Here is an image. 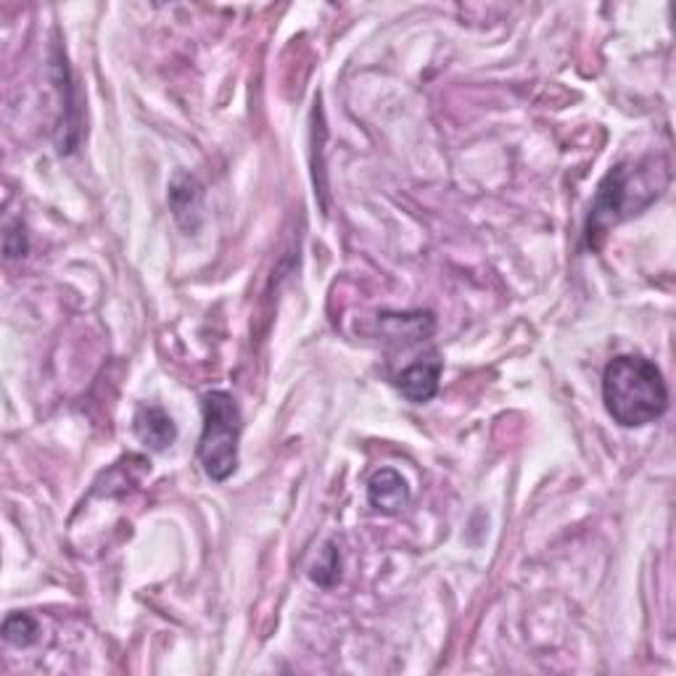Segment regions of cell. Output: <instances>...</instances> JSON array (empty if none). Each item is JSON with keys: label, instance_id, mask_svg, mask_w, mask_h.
Segmentation results:
<instances>
[{"label": "cell", "instance_id": "6da1fadb", "mask_svg": "<svg viewBox=\"0 0 676 676\" xmlns=\"http://www.w3.org/2000/svg\"><path fill=\"white\" fill-rule=\"evenodd\" d=\"M672 183V170L664 156H647L637 162H621L597 185L595 202L586 217L584 240L590 248H600L611 227L643 215L647 206L660 198Z\"/></svg>", "mask_w": 676, "mask_h": 676}, {"label": "cell", "instance_id": "7a4b0ae2", "mask_svg": "<svg viewBox=\"0 0 676 676\" xmlns=\"http://www.w3.org/2000/svg\"><path fill=\"white\" fill-rule=\"evenodd\" d=\"M603 402L624 429H643L668 410V389L658 365L643 355H618L605 365Z\"/></svg>", "mask_w": 676, "mask_h": 676}, {"label": "cell", "instance_id": "3957f363", "mask_svg": "<svg viewBox=\"0 0 676 676\" xmlns=\"http://www.w3.org/2000/svg\"><path fill=\"white\" fill-rule=\"evenodd\" d=\"M204 429L198 439V460L212 481H227L238 468L240 410L227 391H209L202 397Z\"/></svg>", "mask_w": 676, "mask_h": 676}, {"label": "cell", "instance_id": "277c9868", "mask_svg": "<svg viewBox=\"0 0 676 676\" xmlns=\"http://www.w3.org/2000/svg\"><path fill=\"white\" fill-rule=\"evenodd\" d=\"M439 378H441V360L437 355H431L429 360L412 362L410 368H404L397 376V389L402 391V397L412 404H426L437 397L439 391Z\"/></svg>", "mask_w": 676, "mask_h": 676}, {"label": "cell", "instance_id": "5b68a950", "mask_svg": "<svg viewBox=\"0 0 676 676\" xmlns=\"http://www.w3.org/2000/svg\"><path fill=\"white\" fill-rule=\"evenodd\" d=\"M368 500L378 513L395 515L410 502V486H407L404 475L397 473L395 468H381V471L370 475Z\"/></svg>", "mask_w": 676, "mask_h": 676}, {"label": "cell", "instance_id": "8992f818", "mask_svg": "<svg viewBox=\"0 0 676 676\" xmlns=\"http://www.w3.org/2000/svg\"><path fill=\"white\" fill-rule=\"evenodd\" d=\"M133 426H135L137 439H141L143 444H146L148 450H154V452L170 450V447L175 444V439H177L175 420H172L167 412H164L162 407H156V404H143L141 410L135 412Z\"/></svg>", "mask_w": 676, "mask_h": 676}, {"label": "cell", "instance_id": "52a82bcc", "mask_svg": "<svg viewBox=\"0 0 676 676\" xmlns=\"http://www.w3.org/2000/svg\"><path fill=\"white\" fill-rule=\"evenodd\" d=\"M202 198L204 191L196 177L183 175V172L175 175V181L170 185V206L185 231H196L198 223H202Z\"/></svg>", "mask_w": 676, "mask_h": 676}, {"label": "cell", "instance_id": "ba28073f", "mask_svg": "<svg viewBox=\"0 0 676 676\" xmlns=\"http://www.w3.org/2000/svg\"><path fill=\"white\" fill-rule=\"evenodd\" d=\"M309 578H313L315 584L326 586V590H330V586L341 578V555H338L334 542L326 544V550H322L317 563L313 565V571H309Z\"/></svg>", "mask_w": 676, "mask_h": 676}, {"label": "cell", "instance_id": "9c48e42d", "mask_svg": "<svg viewBox=\"0 0 676 676\" xmlns=\"http://www.w3.org/2000/svg\"><path fill=\"white\" fill-rule=\"evenodd\" d=\"M3 639L13 647H30L38 639V624L27 613H11L3 624Z\"/></svg>", "mask_w": 676, "mask_h": 676}, {"label": "cell", "instance_id": "30bf717a", "mask_svg": "<svg viewBox=\"0 0 676 676\" xmlns=\"http://www.w3.org/2000/svg\"><path fill=\"white\" fill-rule=\"evenodd\" d=\"M27 254V233L22 223H13L6 233V257H24Z\"/></svg>", "mask_w": 676, "mask_h": 676}]
</instances>
